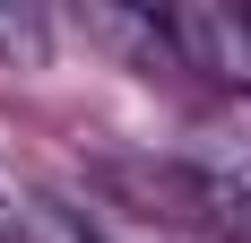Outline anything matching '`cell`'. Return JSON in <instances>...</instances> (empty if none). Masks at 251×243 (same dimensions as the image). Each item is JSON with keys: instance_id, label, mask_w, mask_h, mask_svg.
<instances>
[{"instance_id": "3", "label": "cell", "mask_w": 251, "mask_h": 243, "mask_svg": "<svg viewBox=\"0 0 251 243\" xmlns=\"http://www.w3.org/2000/svg\"><path fill=\"white\" fill-rule=\"evenodd\" d=\"M0 243H96V235H78L70 209H52L35 182L0 174Z\"/></svg>"}, {"instance_id": "5", "label": "cell", "mask_w": 251, "mask_h": 243, "mask_svg": "<svg viewBox=\"0 0 251 243\" xmlns=\"http://www.w3.org/2000/svg\"><path fill=\"white\" fill-rule=\"evenodd\" d=\"M87 35L130 52V61H156L165 52V18H130V9H87Z\"/></svg>"}, {"instance_id": "4", "label": "cell", "mask_w": 251, "mask_h": 243, "mask_svg": "<svg viewBox=\"0 0 251 243\" xmlns=\"http://www.w3.org/2000/svg\"><path fill=\"white\" fill-rule=\"evenodd\" d=\"M0 61L9 70H44L52 61V18L35 0H0Z\"/></svg>"}, {"instance_id": "2", "label": "cell", "mask_w": 251, "mask_h": 243, "mask_svg": "<svg viewBox=\"0 0 251 243\" xmlns=\"http://www.w3.org/2000/svg\"><path fill=\"white\" fill-rule=\"evenodd\" d=\"M182 191H191V209L208 217V235L251 243V148H226V156L191 165V174H182Z\"/></svg>"}, {"instance_id": "1", "label": "cell", "mask_w": 251, "mask_h": 243, "mask_svg": "<svg viewBox=\"0 0 251 243\" xmlns=\"http://www.w3.org/2000/svg\"><path fill=\"white\" fill-rule=\"evenodd\" d=\"M165 52L208 78H251V9H165Z\"/></svg>"}]
</instances>
